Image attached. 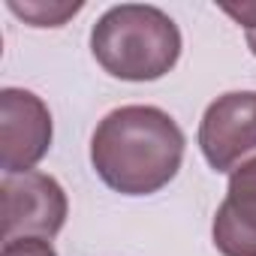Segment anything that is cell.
<instances>
[{
  "mask_svg": "<svg viewBox=\"0 0 256 256\" xmlns=\"http://www.w3.org/2000/svg\"><path fill=\"white\" fill-rule=\"evenodd\" d=\"M184 133L157 106H120L94 130L90 163L96 175L124 196L163 190L181 169Z\"/></svg>",
  "mask_w": 256,
  "mask_h": 256,
  "instance_id": "6da1fadb",
  "label": "cell"
},
{
  "mask_svg": "<svg viewBox=\"0 0 256 256\" xmlns=\"http://www.w3.org/2000/svg\"><path fill=\"white\" fill-rule=\"evenodd\" d=\"M96 64L124 82L163 78L181 58V30L157 6H112L90 30Z\"/></svg>",
  "mask_w": 256,
  "mask_h": 256,
  "instance_id": "7a4b0ae2",
  "label": "cell"
},
{
  "mask_svg": "<svg viewBox=\"0 0 256 256\" xmlns=\"http://www.w3.org/2000/svg\"><path fill=\"white\" fill-rule=\"evenodd\" d=\"M0 220L4 241L12 238H54L66 223V193L46 172L6 175L0 184Z\"/></svg>",
  "mask_w": 256,
  "mask_h": 256,
  "instance_id": "3957f363",
  "label": "cell"
},
{
  "mask_svg": "<svg viewBox=\"0 0 256 256\" xmlns=\"http://www.w3.org/2000/svg\"><path fill=\"white\" fill-rule=\"evenodd\" d=\"M52 145L48 106L22 88L0 94V166L6 175L30 172Z\"/></svg>",
  "mask_w": 256,
  "mask_h": 256,
  "instance_id": "277c9868",
  "label": "cell"
},
{
  "mask_svg": "<svg viewBox=\"0 0 256 256\" xmlns=\"http://www.w3.org/2000/svg\"><path fill=\"white\" fill-rule=\"evenodd\" d=\"M199 148L217 172H235L238 163L256 151V90L223 94L205 108Z\"/></svg>",
  "mask_w": 256,
  "mask_h": 256,
  "instance_id": "5b68a950",
  "label": "cell"
},
{
  "mask_svg": "<svg viewBox=\"0 0 256 256\" xmlns=\"http://www.w3.org/2000/svg\"><path fill=\"white\" fill-rule=\"evenodd\" d=\"M211 235L223 256H256V157L232 172Z\"/></svg>",
  "mask_w": 256,
  "mask_h": 256,
  "instance_id": "8992f818",
  "label": "cell"
},
{
  "mask_svg": "<svg viewBox=\"0 0 256 256\" xmlns=\"http://www.w3.org/2000/svg\"><path fill=\"white\" fill-rule=\"evenodd\" d=\"M10 10L22 18H28L34 28H60L70 16L82 10V4H10Z\"/></svg>",
  "mask_w": 256,
  "mask_h": 256,
  "instance_id": "52a82bcc",
  "label": "cell"
},
{
  "mask_svg": "<svg viewBox=\"0 0 256 256\" xmlns=\"http://www.w3.org/2000/svg\"><path fill=\"white\" fill-rule=\"evenodd\" d=\"M0 256H58V253L46 238H12V241H4Z\"/></svg>",
  "mask_w": 256,
  "mask_h": 256,
  "instance_id": "ba28073f",
  "label": "cell"
},
{
  "mask_svg": "<svg viewBox=\"0 0 256 256\" xmlns=\"http://www.w3.org/2000/svg\"><path fill=\"white\" fill-rule=\"evenodd\" d=\"M247 46H250V52L256 54V28H250V30H247Z\"/></svg>",
  "mask_w": 256,
  "mask_h": 256,
  "instance_id": "9c48e42d",
  "label": "cell"
}]
</instances>
